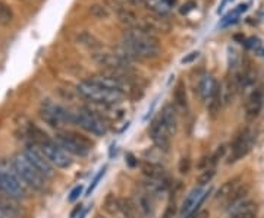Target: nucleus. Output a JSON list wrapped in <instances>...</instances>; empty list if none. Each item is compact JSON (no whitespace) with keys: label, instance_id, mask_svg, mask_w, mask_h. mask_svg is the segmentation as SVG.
Segmentation results:
<instances>
[{"label":"nucleus","instance_id":"72a5a7b5","mask_svg":"<svg viewBox=\"0 0 264 218\" xmlns=\"http://www.w3.org/2000/svg\"><path fill=\"white\" fill-rule=\"evenodd\" d=\"M190 168H191V161H190V158H188V157H184V158L179 161V171H181L182 174H187V173L190 171Z\"/></svg>","mask_w":264,"mask_h":218},{"label":"nucleus","instance_id":"c85d7f7f","mask_svg":"<svg viewBox=\"0 0 264 218\" xmlns=\"http://www.w3.org/2000/svg\"><path fill=\"white\" fill-rule=\"evenodd\" d=\"M175 101L176 105H179L181 108H187L188 100H187V91H185V85L178 84L175 88Z\"/></svg>","mask_w":264,"mask_h":218},{"label":"nucleus","instance_id":"a19ab883","mask_svg":"<svg viewBox=\"0 0 264 218\" xmlns=\"http://www.w3.org/2000/svg\"><path fill=\"white\" fill-rule=\"evenodd\" d=\"M198 56H200V53H198V51H193V53H190L188 56H185V57L182 59V63H184V65L191 63V62H194L195 59H198Z\"/></svg>","mask_w":264,"mask_h":218},{"label":"nucleus","instance_id":"1a4fd4ad","mask_svg":"<svg viewBox=\"0 0 264 218\" xmlns=\"http://www.w3.org/2000/svg\"><path fill=\"white\" fill-rule=\"evenodd\" d=\"M38 148L43 151V154L46 155V158L49 160V163L57 168H68L72 164V160L68 155V152L63 151L53 139H49L44 144H40Z\"/></svg>","mask_w":264,"mask_h":218},{"label":"nucleus","instance_id":"f03ea898","mask_svg":"<svg viewBox=\"0 0 264 218\" xmlns=\"http://www.w3.org/2000/svg\"><path fill=\"white\" fill-rule=\"evenodd\" d=\"M0 192L15 201L28 198V189L19 177L12 163H0Z\"/></svg>","mask_w":264,"mask_h":218},{"label":"nucleus","instance_id":"473e14b6","mask_svg":"<svg viewBox=\"0 0 264 218\" xmlns=\"http://www.w3.org/2000/svg\"><path fill=\"white\" fill-rule=\"evenodd\" d=\"M238 17H239V12L238 11H233V12H230V14H228L226 17L223 18V21H222V27H228V25H230V24H235L236 21H238Z\"/></svg>","mask_w":264,"mask_h":218},{"label":"nucleus","instance_id":"4be33fe9","mask_svg":"<svg viewBox=\"0 0 264 218\" xmlns=\"http://www.w3.org/2000/svg\"><path fill=\"white\" fill-rule=\"evenodd\" d=\"M217 86H219V84L216 82V79H214L213 76H204V78L201 79L200 85H198V92H200L201 98L206 101V102H209L211 95H213L214 91L217 89Z\"/></svg>","mask_w":264,"mask_h":218},{"label":"nucleus","instance_id":"ea45409f","mask_svg":"<svg viewBox=\"0 0 264 218\" xmlns=\"http://www.w3.org/2000/svg\"><path fill=\"white\" fill-rule=\"evenodd\" d=\"M126 163H128V166H129V167H132V168L138 166V160H137V158L134 157V154H131V152H128V154H126Z\"/></svg>","mask_w":264,"mask_h":218},{"label":"nucleus","instance_id":"a211bd4d","mask_svg":"<svg viewBox=\"0 0 264 218\" xmlns=\"http://www.w3.org/2000/svg\"><path fill=\"white\" fill-rule=\"evenodd\" d=\"M140 27H142L145 31L156 35V33H167L170 31L169 22H166L163 18L158 17H145L140 22Z\"/></svg>","mask_w":264,"mask_h":218},{"label":"nucleus","instance_id":"dca6fc26","mask_svg":"<svg viewBox=\"0 0 264 218\" xmlns=\"http://www.w3.org/2000/svg\"><path fill=\"white\" fill-rule=\"evenodd\" d=\"M257 211H258L257 203L248 199H242L229 206L230 218H257Z\"/></svg>","mask_w":264,"mask_h":218},{"label":"nucleus","instance_id":"4c0bfd02","mask_svg":"<svg viewBox=\"0 0 264 218\" xmlns=\"http://www.w3.org/2000/svg\"><path fill=\"white\" fill-rule=\"evenodd\" d=\"M82 193V186H76L72 192H70L69 195V201L70 202H75L78 198H79V195Z\"/></svg>","mask_w":264,"mask_h":218},{"label":"nucleus","instance_id":"6e6552de","mask_svg":"<svg viewBox=\"0 0 264 218\" xmlns=\"http://www.w3.org/2000/svg\"><path fill=\"white\" fill-rule=\"evenodd\" d=\"M72 115H73V123L79 125L84 131H87L90 134L103 136L107 132V125H106L105 120L93 115L91 112H88L87 108L75 110V112H72Z\"/></svg>","mask_w":264,"mask_h":218},{"label":"nucleus","instance_id":"f3484780","mask_svg":"<svg viewBox=\"0 0 264 218\" xmlns=\"http://www.w3.org/2000/svg\"><path fill=\"white\" fill-rule=\"evenodd\" d=\"M142 173L147 176V179L150 180H156L160 183H164V185L169 186V177H167V173L166 170L161 167L160 164L156 163H142Z\"/></svg>","mask_w":264,"mask_h":218},{"label":"nucleus","instance_id":"412c9836","mask_svg":"<svg viewBox=\"0 0 264 218\" xmlns=\"http://www.w3.org/2000/svg\"><path fill=\"white\" fill-rule=\"evenodd\" d=\"M160 122L163 123V126L166 128V131L169 132V135L176 134L178 131V116H176V110L173 105H166L161 112V116H160Z\"/></svg>","mask_w":264,"mask_h":218},{"label":"nucleus","instance_id":"49530a36","mask_svg":"<svg viewBox=\"0 0 264 218\" xmlns=\"http://www.w3.org/2000/svg\"><path fill=\"white\" fill-rule=\"evenodd\" d=\"M246 8H248V5H245V3H244V5H239V6H238V9H236V11H238V12H239V14H241V12H245V11H246Z\"/></svg>","mask_w":264,"mask_h":218},{"label":"nucleus","instance_id":"39448f33","mask_svg":"<svg viewBox=\"0 0 264 218\" xmlns=\"http://www.w3.org/2000/svg\"><path fill=\"white\" fill-rule=\"evenodd\" d=\"M54 142L68 154L73 155H87L91 151L93 142L84 135L76 134V132H60L56 135Z\"/></svg>","mask_w":264,"mask_h":218},{"label":"nucleus","instance_id":"09e8293b","mask_svg":"<svg viewBox=\"0 0 264 218\" xmlns=\"http://www.w3.org/2000/svg\"><path fill=\"white\" fill-rule=\"evenodd\" d=\"M226 2H230V0H226Z\"/></svg>","mask_w":264,"mask_h":218},{"label":"nucleus","instance_id":"e433bc0d","mask_svg":"<svg viewBox=\"0 0 264 218\" xmlns=\"http://www.w3.org/2000/svg\"><path fill=\"white\" fill-rule=\"evenodd\" d=\"M194 8H195V3L194 2H188L185 5H182V8L179 9V12H181V15H188Z\"/></svg>","mask_w":264,"mask_h":218},{"label":"nucleus","instance_id":"c9c22d12","mask_svg":"<svg viewBox=\"0 0 264 218\" xmlns=\"http://www.w3.org/2000/svg\"><path fill=\"white\" fill-rule=\"evenodd\" d=\"M176 214V205L175 202H169V205L164 209V214L161 218H173Z\"/></svg>","mask_w":264,"mask_h":218},{"label":"nucleus","instance_id":"58836bf2","mask_svg":"<svg viewBox=\"0 0 264 218\" xmlns=\"http://www.w3.org/2000/svg\"><path fill=\"white\" fill-rule=\"evenodd\" d=\"M229 63H230V67H235L238 65V56L233 49H229Z\"/></svg>","mask_w":264,"mask_h":218},{"label":"nucleus","instance_id":"20e7f679","mask_svg":"<svg viewBox=\"0 0 264 218\" xmlns=\"http://www.w3.org/2000/svg\"><path fill=\"white\" fill-rule=\"evenodd\" d=\"M76 91H78L82 97H85L90 102L112 104V105L118 104V102L125 97L121 92H115V91L106 89V88L100 86V85L91 82L90 79L79 82L78 86H76Z\"/></svg>","mask_w":264,"mask_h":218},{"label":"nucleus","instance_id":"c756f323","mask_svg":"<svg viewBox=\"0 0 264 218\" xmlns=\"http://www.w3.org/2000/svg\"><path fill=\"white\" fill-rule=\"evenodd\" d=\"M105 209L112 215L119 212V198H116L113 193H109L105 199Z\"/></svg>","mask_w":264,"mask_h":218},{"label":"nucleus","instance_id":"aec40b11","mask_svg":"<svg viewBox=\"0 0 264 218\" xmlns=\"http://www.w3.org/2000/svg\"><path fill=\"white\" fill-rule=\"evenodd\" d=\"M134 203L142 217H150L153 214V195L147 190H140L137 193V201Z\"/></svg>","mask_w":264,"mask_h":218},{"label":"nucleus","instance_id":"cd10ccee","mask_svg":"<svg viewBox=\"0 0 264 218\" xmlns=\"http://www.w3.org/2000/svg\"><path fill=\"white\" fill-rule=\"evenodd\" d=\"M88 12H90L91 17L97 18V19H107V18L110 17L109 9L106 8L103 3H94V5H91L88 8Z\"/></svg>","mask_w":264,"mask_h":218},{"label":"nucleus","instance_id":"5701e85b","mask_svg":"<svg viewBox=\"0 0 264 218\" xmlns=\"http://www.w3.org/2000/svg\"><path fill=\"white\" fill-rule=\"evenodd\" d=\"M241 186V177H233L232 180H228L225 185L222 186L216 195V201H220L225 203V201L228 199L229 196Z\"/></svg>","mask_w":264,"mask_h":218},{"label":"nucleus","instance_id":"f704fd0d","mask_svg":"<svg viewBox=\"0 0 264 218\" xmlns=\"http://www.w3.org/2000/svg\"><path fill=\"white\" fill-rule=\"evenodd\" d=\"M105 171H106V167H105V168H102V170L99 171V174H97V176L94 177V180H93V183H91V186L88 187L87 195H91V192H93V190L96 189V186L99 185V182H100V179H102V177L105 176Z\"/></svg>","mask_w":264,"mask_h":218},{"label":"nucleus","instance_id":"f8f14e48","mask_svg":"<svg viewBox=\"0 0 264 218\" xmlns=\"http://www.w3.org/2000/svg\"><path fill=\"white\" fill-rule=\"evenodd\" d=\"M210 192L211 189H203L201 186L194 187L182 203V211H181L182 217L187 218L193 215L194 212H197L198 208L203 205V202L207 199V195H210Z\"/></svg>","mask_w":264,"mask_h":218},{"label":"nucleus","instance_id":"7ed1b4c3","mask_svg":"<svg viewBox=\"0 0 264 218\" xmlns=\"http://www.w3.org/2000/svg\"><path fill=\"white\" fill-rule=\"evenodd\" d=\"M12 166L15 168L19 177L22 179V182L25 183L27 187H31L34 190L43 192L46 190L47 183H46V177L37 170V168L27 160V157L22 154H17L12 160Z\"/></svg>","mask_w":264,"mask_h":218},{"label":"nucleus","instance_id":"2eb2a0df","mask_svg":"<svg viewBox=\"0 0 264 218\" xmlns=\"http://www.w3.org/2000/svg\"><path fill=\"white\" fill-rule=\"evenodd\" d=\"M264 105V89L263 88H257L254 89L249 97L246 98L245 102V118L246 120H254L258 118L260 112L263 110Z\"/></svg>","mask_w":264,"mask_h":218},{"label":"nucleus","instance_id":"0eeeda50","mask_svg":"<svg viewBox=\"0 0 264 218\" xmlns=\"http://www.w3.org/2000/svg\"><path fill=\"white\" fill-rule=\"evenodd\" d=\"M40 118L52 128H62L63 123H73V115L70 110L53 104L50 101L43 102L40 108Z\"/></svg>","mask_w":264,"mask_h":218},{"label":"nucleus","instance_id":"9d476101","mask_svg":"<svg viewBox=\"0 0 264 218\" xmlns=\"http://www.w3.org/2000/svg\"><path fill=\"white\" fill-rule=\"evenodd\" d=\"M24 155L27 157V160H28L46 179H50V177L54 176L53 166L49 163V160L46 158V155L43 154V151L38 148V145H35V144L27 145V148H25V151H24Z\"/></svg>","mask_w":264,"mask_h":218},{"label":"nucleus","instance_id":"bb28decb","mask_svg":"<svg viewBox=\"0 0 264 218\" xmlns=\"http://www.w3.org/2000/svg\"><path fill=\"white\" fill-rule=\"evenodd\" d=\"M248 186H244V185H241L230 196H229L228 199L225 201V205L226 206H232V205H235L236 202H239V201H242V199H245V196H246V193H248Z\"/></svg>","mask_w":264,"mask_h":218},{"label":"nucleus","instance_id":"4468645a","mask_svg":"<svg viewBox=\"0 0 264 218\" xmlns=\"http://www.w3.org/2000/svg\"><path fill=\"white\" fill-rule=\"evenodd\" d=\"M150 138L153 139L154 145L157 147L160 151L167 152L170 148V135L166 131V128L163 126V123L160 122V119L154 120L150 126Z\"/></svg>","mask_w":264,"mask_h":218},{"label":"nucleus","instance_id":"393cba45","mask_svg":"<svg viewBox=\"0 0 264 218\" xmlns=\"http://www.w3.org/2000/svg\"><path fill=\"white\" fill-rule=\"evenodd\" d=\"M78 41L91 50H102V43L90 33H81L78 35Z\"/></svg>","mask_w":264,"mask_h":218},{"label":"nucleus","instance_id":"c03bdc74","mask_svg":"<svg viewBox=\"0 0 264 218\" xmlns=\"http://www.w3.org/2000/svg\"><path fill=\"white\" fill-rule=\"evenodd\" d=\"M81 211H82V206H81V205H78V206H76V208L72 211V214H70V218H76V215H78Z\"/></svg>","mask_w":264,"mask_h":218},{"label":"nucleus","instance_id":"7c9ffc66","mask_svg":"<svg viewBox=\"0 0 264 218\" xmlns=\"http://www.w3.org/2000/svg\"><path fill=\"white\" fill-rule=\"evenodd\" d=\"M245 47L246 49H251V50L254 51L258 57H263L264 56L263 44H261V41H260L257 37H251L249 40H246Z\"/></svg>","mask_w":264,"mask_h":218},{"label":"nucleus","instance_id":"423d86ee","mask_svg":"<svg viewBox=\"0 0 264 218\" xmlns=\"http://www.w3.org/2000/svg\"><path fill=\"white\" fill-rule=\"evenodd\" d=\"M94 60L106 69V72L110 73H118V75H123L131 78L132 70L129 66V62H126L121 56H118L116 53H107V51H94L93 54Z\"/></svg>","mask_w":264,"mask_h":218},{"label":"nucleus","instance_id":"6ab92c4d","mask_svg":"<svg viewBox=\"0 0 264 218\" xmlns=\"http://www.w3.org/2000/svg\"><path fill=\"white\" fill-rule=\"evenodd\" d=\"M24 211L18 205V202L6 195H0V215H6L11 218L22 217Z\"/></svg>","mask_w":264,"mask_h":218},{"label":"nucleus","instance_id":"79ce46f5","mask_svg":"<svg viewBox=\"0 0 264 218\" xmlns=\"http://www.w3.org/2000/svg\"><path fill=\"white\" fill-rule=\"evenodd\" d=\"M187 218H209V211H206V209L197 211V212H194L193 215H190V217Z\"/></svg>","mask_w":264,"mask_h":218},{"label":"nucleus","instance_id":"9b49d317","mask_svg":"<svg viewBox=\"0 0 264 218\" xmlns=\"http://www.w3.org/2000/svg\"><path fill=\"white\" fill-rule=\"evenodd\" d=\"M254 142H255V134L252 131H249V129H245L242 134L235 139V142L232 144V151H230L228 160L229 164L236 163L238 160L244 158L246 154L251 151Z\"/></svg>","mask_w":264,"mask_h":218},{"label":"nucleus","instance_id":"ddd939ff","mask_svg":"<svg viewBox=\"0 0 264 218\" xmlns=\"http://www.w3.org/2000/svg\"><path fill=\"white\" fill-rule=\"evenodd\" d=\"M105 6L109 9V12H113L119 18V21L125 24L128 28H134L140 24L137 15L129 8H126V5L122 0H105Z\"/></svg>","mask_w":264,"mask_h":218},{"label":"nucleus","instance_id":"de8ad7c7","mask_svg":"<svg viewBox=\"0 0 264 218\" xmlns=\"http://www.w3.org/2000/svg\"><path fill=\"white\" fill-rule=\"evenodd\" d=\"M96 218H105V217H102V215H97V217Z\"/></svg>","mask_w":264,"mask_h":218},{"label":"nucleus","instance_id":"b1692460","mask_svg":"<svg viewBox=\"0 0 264 218\" xmlns=\"http://www.w3.org/2000/svg\"><path fill=\"white\" fill-rule=\"evenodd\" d=\"M119 211L125 218H138V211L132 199H119Z\"/></svg>","mask_w":264,"mask_h":218},{"label":"nucleus","instance_id":"2f4dec72","mask_svg":"<svg viewBox=\"0 0 264 218\" xmlns=\"http://www.w3.org/2000/svg\"><path fill=\"white\" fill-rule=\"evenodd\" d=\"M214 174H216V171H214V168H206L200 176H198V179H197V182H198V185L200 186H204L207 185V183H210L211 179L214 177Z\"/></svg>","mask_w":264,"mask_h":218},{"label":"nucleus","instance_id":"37998d69","mask_svg":"<svg viewBox=\"0 0 264 218\" xmlns=\"http://www.w3.org/2000/svg\"><path fill=\"white\" fill-rule=\"evenodd\" d=\"M125 5H129V6H142L145 2L144 0H122Z\"/></svg>","mask_w":264,"mask_h":218},{"label":"nucleus","instance_id":"a878e982","mask_svg":"<svg viewBox=\"0 0 264 218\" xmlns=\"http://www.w3.org/2000/svg\"><path fill=\"white\" fill-rule=\"evenodd\" d=\"M14 22V11L12 8L5 3L0 2V25L2 27H9Z\"/></svg>","mask_w":264,"mask_h":218},{"label":"nucleus","instance_id":"f257e3e1","mask_svg":"<svg viewBox=\"0 0 264 218\" xmlns=\"http://www.w3.org/2000/svg\"><path fill=\"white\" fill-rule=\"evenodd\" d=\"M115 53L126 62L134 59L147 60L156 59L160 54V47L156 35L145 31L138 24L134 28H128V31L123 35V44Z\"/></svg>","mask_w":264,"mask_h":218},{"label":"nucleus","instance_id":"a18cd8bd","mask_svg":"<svg viewBox=\"0 0 264 218\" xmlns=\"http://www.w3.org/2000/svg\"><path fill=\"white\" fill-rule=\"evenodd\" d=\"M163 3H166V8H170V6H173L176 3V0H161Z\"/></svg>","mask_w":264,"mask_h":218}]
</instances>
